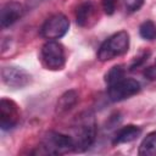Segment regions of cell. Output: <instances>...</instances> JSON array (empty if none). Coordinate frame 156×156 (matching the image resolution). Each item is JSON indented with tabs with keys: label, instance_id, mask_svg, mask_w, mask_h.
I'll list each match as a JSON object with an SVG mask.
<instances>
[{
	"label": "cell",
	"instance_id": "8992f818",
	"mask_svg": "<svg viewBox=\"0 0 156 156\" xmlns=\"http://www.w3.org/2000/svg\"><path fill=\"white\" fill-rule=\"evenodd\" d=\"M68 28H69L68 18L62 13H55L44 22L40 33L45 39L54 40L62 38L68 32Z\"/></svg>",
	"mask_w": 156,
	"mask_h": 156
},
{
	"label": "cell",
	"instance_id": "52a82bcc",
	"mask_svg": "<svg viewBox=\"0 0 156 156\" xmlns=\"http://www.w3.org/2000/svg\"><path fill=\"white\" fill-rule=\"evenodd\" d=\"M1 79L10 88H23L30 82V74L20 67L5 66L1 69Z\"/></svg>",
	"mask_w": 156,
	"mask_h": 156
},
{
	"label": "cell",
	"instance_id": "e0dca14e",
	"mask_svg": "<svg viewBox=\"0 0 156 156\" xmlns=\"http://www.w3.org/2000/svg\"><path fill=\"white\" fill-rule=\"evenodd\" d=\"M117 0H102V9L107 15H112L116 10Z\"/></svg>",
	"mask_w": 156,
	"mask_h": 156
},
{
	"label": "cell",
	"instance_id": "277c9868",
	"mask_svg": "<svg viewBox=\"0 0 156 156\" xmlns=\"http://www.w3.org/2000/svg\"><path fill=\"white\" fill-rule=\"evenodd\" d=\"M40 57L44 67L51 71H60L65 67L66 63L65 49L60 43L55 40H49L43 45Z\"/></svg>",
	"mask_w": 156,
	"mask_h": 156
},
{
	"label": "cell",
	"instance_id": "ba28073f",
	"mask_svg": "<svg viewBox=\"0 0 156 156\" xmlns=\"http://www.w3.org/2000/svg\"><path fill=\"white\" fill-rule=\"evenodd\" d=\"M20 121V111L18 106L9 99L0 100V124L4 130L12 129L17 126Z\"/></svg>",
	"mask_w": 156,
	"mask_h": 156
},
{
	"label": "cell",
	"instance_id": "30bf717a",
	"mask_svg": "<svg viewBox=\"0 0 156 156\" xmlns=\"http://www.w3.org/2000/svg\"><path fill=\"white\" fill-rule=\"evenodd\" d=\"M95 17V6L91 1L82 2L76 10V21L80 27L89 26V22Z\"/></svg>",
	"mask_w": 156,
	"mask_h": 156
},
{
	"label": "cell",
	"instance_id": "5b68a950",
	"mask_svg": "<svg viewBox=\"0 0 156 156\" xmlns=\"http://www.w3.org/2000/svg\"><path fill=\"white\" fill-rule=\"evenodd\" d=\"M140 90V84L138 80L133 79V78H122L112 84L108 85V98L111 101L117 102V101H122L126 100L133 95H135L136 93H139Z\"/></svg>",
	"mask_w": 156,
	"mask_h": 156
},
{
	"label": "cell",
	"instance_id": "5bb4252c",
	"mask_svg": "<svg viewBox=\"0 0 156 156\" xmlns=\"http://www.w3.org/2000/svg\"><path fill=\"white\" fill-rule=\"evenodd\" d=\"M139 34L145 40H155L156 39V24L150 20L143 22L139 27Z\"/></svg>",
	"mask_w": 156,
	"mask_h": 156
},
{
	"label": "cell",
	"instance_id": "4fadbf2b",
	"mask_svg": "<svg viewBox=\"0 0 156 156\" xmlns=\"http://www.w3.org/2000/svg\"><path fill=\"white\" fill-rule=\"evenodd\" d=\"M139 155L151 156L156 155V132L149 133L141 141L139 146Z\"/></svg>",
	"mask_w": 156,
	"mask_h": 156
},
{
	"label": "cell",
	"instance_id": "3957f363",
	"mask_svg": "<svg viewBox=\"0 0 156 156\" xmlns=\"http://www.w3.org/2000/svg\"><path fill=\"white\" fill-rule=\"evenodd\" d=\"M40 147L43 149V154L62 155L74 150V141L69 135L57 132H49L44 136Z\"/></svg>",
	"mask_w": 156,
	"mask_h": 156
},
{
	"label": "cell",
	"instance_id": "8fae6325",
	"mask_svg": "<svg viewBox=\"0 0 156 156\" xmlns=\"http://www.w3.org/2000/svg\"><path fill=\"white\" fill-rule=\"evenodd\" d=\"M141 129L136 126L128 124L117 130V133L113 136V144H126L135 140L138 136H140Z\"/></svg>",
	"mask_w": 156,
	"mask_h": 156
},
{
	"label": "cell",
	"instance_id": "7c38bea8",
	"mask_svg": "<svg viewBox=\"0 0 156 156\" xmlns=\"http://www.w3.org/2000/svg\"><path fill=\"white\" fill-rule=\"evenodd\" d=\"M78 101V95L74 90H68L66 91L57 101V106H56V111L58 113H63L69 111Z\"/></svg>",
	"mask_w": 156,
	"mask_h": 156
},
{
	"label": "cell",
	"instance_id": "9a60e30c",
	"mask_svg": "<svg viewBox=\"0 0 156 156\" xmlns=\"http://www.w3.org/2000/svg\"><path fill=\"white\" fill-rule=\"evenodd\" d=\"M124 77H126V68L123 67V65H117V66H113L105 74V82L107 83V85H110Z\"/></svg>",
	"mask_w": 156,
	"mask_h": 156
},
{
	"label": "cell",
	"instance_id": "6da1fadb",
	"mask_svg": "<svg viewBox=\"0 0 156 156\" xmlns=\"http://www.w3.org/2000/svg\"><path fill=\"white\" fill-rule=\"evenodd\" d=\"M95 134H96V123L94 116L90 113H83L77 119V124L74 126V136H72L74 141V150L76 151L87 150L94 143Z\"/></svg>",
	"mask_w": 156,
	"mask_h": 156
},
{
	"label": "cell",
	"instance_id": "2e32d148",
	"mask_svg": "<svg viewBox=\"0 0 156 156\" xmlns=\"http://www.w3.org/2000/svg\"><path fill=\"white\" fill-rule=\"evenodd\" d=\"M143 2H144V0H124L126 9H127V11H129V12L138 11V10L141 7Z\"/></svg>",
	"mask_w": 156,
	"mask_h": 156
},
{
	"label": "cell",
	"instance_id": "9c48e42d",
	"mask_svg": "<svg viewBox=\"0 0 156 156\" xmlns=\"http://www.w3.org/2000/svg\"><path fill=\"white\" fill-rule=\"evenodd\" d=\"M23 15V6L17 1H9L1 7L0 12V22L1 27L6 28L13 24L17 20H20Z\"/></svg>",
	"mask_w": 156,
	"mask_h": 156
},
{
	"label": "cell",
	"instance_id": "7a4b0ae2",
	"mask_svg": "<svg viewBox=\"0 0 156 156\" xmlns=\"http://www.w3.org/2000/svg\"><path fill=\"white\" fill-rule=\"evenodd\" d=\"M129 49V34L126 30H119L108 37L98 51L100 61H110L118 56L124 55Z\"/></svg>",
	"mask_w": 156,
	"mask_h": 156
}]
</instances>
